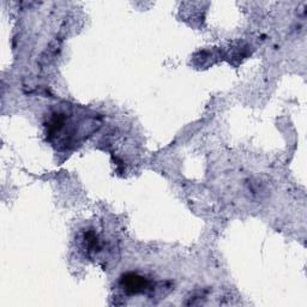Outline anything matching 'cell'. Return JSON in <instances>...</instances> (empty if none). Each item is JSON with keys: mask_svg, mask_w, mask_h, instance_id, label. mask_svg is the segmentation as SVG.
<instances>
[{"mask_svg": "<svg viewBox=\"0 0 307 307\" xmlns=\"http://www.w3.org/2000/svg\"><path fill=\"white\" fill-rule=\"evenodd\" d=\"M124 285L126 289L131 290L132 293L142 292L145 288V281L143 277L137 276V275H131V276H126V280H124Z\"/></svg>", "mask_w": 307, "mask_h": 307, "instance_id": "1", "label": "cell"}]
</instances>
